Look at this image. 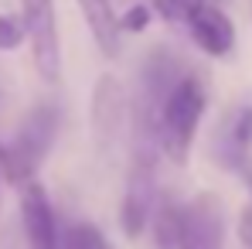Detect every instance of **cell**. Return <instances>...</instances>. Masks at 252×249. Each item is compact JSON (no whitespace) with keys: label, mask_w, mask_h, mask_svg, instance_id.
Masks as SVG:
<instances>
[{"label":"cell","mask_w":252,"mask_h":249,"mask_svg":"<svg viewBox=\"0 0 252 249\" xmlns=\"http://www.w3.org/2000/svg\"><path fill=\"white\" fill-rule=\"evenodd\" d=\"M79 10H82L85 24L92 31V38L99 44V51L106 58H116L120 55V24H116V10H113V0H79Z\"/></svg>","instance_id":"cell-9"},{"label":"cell","mask_w":252,"mask_h":249,"mask_svg":"<svg viewBox=\"0 0 252 249\" xmlns=\"http://www.w3.org/2000/svg\"><path fill=\"white\" fill-rule=\"evenodd\" d=\"M150 212H154V164H150V154H140L120 205V225L129 239H136L147 229Z\"/></svg>","instance_id":"cell-6"},{"label":"cell","mask_w":252,"mask_h":249,"mask_svg":"<svg viewBox=\"0 0 252 249\" xmlns=\"http://www.w3.org/2000/svg\"><path fill=\"white\" fill-rule=\"evenodd\" d=\"M24 44V24L17 17L0 14V51H14Z\"/></svg>","instance_id":"cell-13"},{"label":"cell","mask_w":252,"mask_h":249,"mask_svg":"<svg viewBox=\"0 0 252 249\" xmlns=\"http://www.w3.org/2000/svg\"><path fill=\"white\" fill-rule=\"evenodd\" d=\"M232 143H235V150H249L252 147V106H246L239 113V120L232 126Z\"/></svg>","instance_id":"cell-15"},{"label":"cell","mask_w":252,"mask_h":249,"mask_svg":"<svg viewBox=\"0 0 252 249\" xmlns=\"http://www.w3.org/2000/svg\"><path fill=\"white\" fill-rule=\"evenodd\" d=\"M24 38H31L34 69L44 82H55L62 72V44H58V17L55 0H21Z\"/></svg>","instance_id":"cell-3"},{"label":"cell","mask_w":252,"mask_h":249,"mask_svg":"<svg viewBox=\"0 0 252 249\" xmlns=\"http://www.w3.org/2000/svg\"><path fill=\"white\" fill-rule=\"evenodd\" d=\"M116 24H120V31H129V35L147 31V24H150V7H147V3H133L123 17H116Z\"/></svg>","instance_id":"cell-14"},{"label":"cell","mask_w":252,"mask_h":249,"mask_svg":"<svg viewBox=\"0 0 252 249\" xmlns=\"http://www.w3.org/2000/svg\"><path fill=\"white\" fill-rule=\"evenodd\" d=\"M239 239L252 249V205H246L242 215H239Z\"/></svg>","instance_id":"cell-16"},{"label":"cell","mask_w":252,"mask_h":249,"mask_svg":"<svg viewBox=\"0 0 252 249\" xmlns=\"http://www.w3.org/2000/svg\"><path fill=\"white\" fill-rule=\"evenodd\" d=\"M21 222H24V236L31 249H58V222L44 188L34 178L24 181L21 188Z\"/></svg>","instance_id":"cell-7"},{"label":"cell","mask_w":252,"mask_h":249,"mask_svg":"<svg viewBox=\"0 0 252 249\" xmlns=\"http://www.w3.org/2000/svg\"><path fill=\"white\" fill-rule=\"evenodd\" d=\"M154 225H157V243L164 249H174V243H177V229H181V208H160L157 212V218H154Z\"/></svg>","instance_id":"cell-11"},{"label":"cell","mask_w":252,"mask_h":249,"mask_svg":"<svg viewBox=\"0 0 252 249\" xmlns=\"http://www.w3.org/2000/svg\"><path fill=\"white\" fill-rule=\"evenodd\" d=\"M123 120H126V92L120 79L99 75V82L92 89V140H95V147L109 150L123 130Z\"/></svg>","instance_id":"cell-5"},{"label":"cell","mask_w":252,"mask_h":249,"mask_svg":"<svg viewBox=\"0 0 252 249\" xmlns=\"http://www.w3.org/2000/svg\"><path fill=\"white\" fill-rule=\"evenodd\" d=\"M188 28H191L194 44H198L205 55H211V58L228 55L232 44H235V24L228 21V14H225L221 7H211L208 0L188 17Z\"/></svg>","instance_id":"cell-8"},{"label":"cell","mask_w":252,"mask_h":249,"mask_svg":"<svg viewBox=\"0 0 252 249\" xmlns=\"http://www.w3.org/2000/svg\"><path fill=\"white\" fill-rule=\"evenodd\" d=\"M242 181L249 184V191H252V161H242Z\"/></svg>","instance_id":"cell-17"},{"label":"cell","mask_w":252,"mask_h":249,"mask_svg":"<svg viewBox=\"0 0 252 249\" xmlns=\"http://www.w3.org/2000/svg\"><path fill=\"white\" fill-rule=\"evenodd\" d=\"M62 249H113V243L102 236V229H95L92 222H82V225H72L65 232Z\"/></svg>","instance_id":"cell-10"},{"label":"cell","mask_w":252,"mask_h":249,"mask_svg":"<svg viewBox=\"0 0 252 249\" xmlns=\"http://www.w3.org/2000/svg\"><path fill=\"white\" fill-rule=\"evenodd\" d=\"M174 249H225V208L215 195H198L181 208Z\"/></svg>","instance_id":"cell-4"},{"label":"cell","mask_w":252,"mask_h":249,"mask_svg":"<svg viewBox=\"0 0 252 249\" xmlns=\"http://www.w3.org/2000/svg\"><path fill=\"white\" fill-rule=\"evenodd\" d=\"M205 106H208V92H205V82L198 75H181L167 89V96L160 99V109H157V147L174 164H188V154H191L198 123L205 116Z\"/></svg>","instance_id":"cell-1"},{"label":"cell","mask_w":252,"mask_h":249,"mask_svg":"<svg viewBox=\"0 0 252 249\" xmlns=\"http://www.w3.org/2000/svg\"><path fill=\"white\" fill-rule=\"evenodd\" d=\"M58 133V113L51 106H34L10 143L0 147V174L14 184H24L38 174Z\"/></svg>","instance_id":"cell-2"},{"label":"cell","mask_w":252,"mask_h":249,"mask_svg":"<svg viewBox=\"0 0 252 249\" xmlns=\"http://www.w3.org/2000/svg\"><path fill=\"white\" fill-rule=\"evenodd\" d=\"M205 0H150V7L167 21H188Z\"/></svg>","instance_id":"cell-12"}]
</instances>
